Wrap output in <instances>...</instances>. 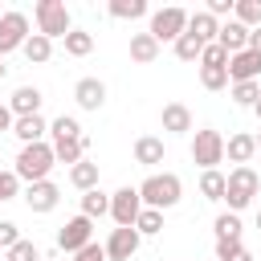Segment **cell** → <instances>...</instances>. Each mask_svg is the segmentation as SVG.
<instances>
[{
    "label": "cell",
    "instance_id": "6da1fadb",
    "mask_svg": "<svg viewBox=\"0 0 261 261\" xmlns=\"http://www.w3.org/2000/svg\"><path fill=\"white\" fill-rule=\"evenodd\" d=\"M139 196H143V208L163 212V208H175L184 200V184H179L175 171H155V175H147L139 184Z\"/></svg>",
    "mask_w": 261,
    "mask_h": 261
},
{
    "label": "cell",
    "instance_id": "7a4b0ae2",
    "mask_svg": "<svg viewBox=\"0 0 261 261\" xmlns=\"http://www.w3.org/2000/svg\"><path fill=\"white\" fill-rule=\"evenodd\" d=\"M57 167V155H53V143H29V147H20V155H16V175L24 179V184H41V179H49V171Z\"/></svg>",
    "mask_w": 261,
    "mask_h": 261
},
{
    "label": "cell",
    "instance_id": "3957f363",
    "mask_svg": "<svg viewBox=\"0 0 261 261\" xmlns=\"http://www.w3.org/2000/svg\"><path fill=\"white\" fill-rule=\"evenodd\" d=\"M33 16H37V33L49 37V41H65V37L73 33V20H69L65 0H37Z\"/></svg>",
    "mask_w": 261,
    "mask_h": 261
},
{
    "label": "cell",
    "instance_id": "277c9868",
    "mask_svg": "<svg viewBox=\"0 0 261 261\" xmlns=\"http://www.w3.org/2000/svg\"><path fill=\"white\" fill-rule=\"evenodd\" d=\"M257 188H261V175H257L253 167H232V171H228V188H224L228 212H237V216H241V208H249V204H253Z\"/></svg>",
    "mask_w": 261,
    "mask_h": 261
},
{
    "label": "cell",
    "instance_id": "5b68a950",
    "mask_svg": "<svg viewBox=\"0 0 261 261\" xmlns=\"http://www.w3.org/2000/svg\"><path fill=\"white\" fill-rule=\"evenodd\" d=\"M188 16H192V12H188V8H175V4H171V8H159V12H151V29H147V33H151L159 45H163V41L175 45V41L188 33Z\"/></svg>",
    "mask_w": 261,
    "mask_h": 261
},
{
    "label": "cell",
    "instance_id": "8992f818",
    "mask_svg": "<svg viewBox=\"0 0 261 261\" xmlns=\"http://www.w3.org/2000/svg\"><path fill=\"white\" fill-rule=\"evenodd\" d=\"M192 159H196L204 171H216V163H224V135L212 130V126L196 130V139H192Z\"/></svg>",
    "mask_w": 261,
    "mask_h": 261
},
{
    "label": "cell",
    "instance_id": "52a82bcc",
    "mask_svg": "<svg viewBox=\"0 0 261 261\" xmlns=\"http://www.w3.org/2000/svg\"><path fill=\"white\" fill-rule=\"evenodd\" d=\"M139 212H143V196H139V188L122 184V188L110 196V216H114V224H118V228H135Z\"/></svg>",
    "mask_w": 261,
    "mask_h": 261
},
{
    "label": "cell",
    "instance_id": "ba28073f",
    "mask_svg": "<svg viewBox=\"0 0 261 261\" xmlns=\"http://www.w3.org/2000/svg\"><path fill=\"white\" fill-rule=\"evenodd\" d=\"M90 241H94V220L82 216V212L57 228V249H65V253H82Z\"/></svg>",
    "mask_w": 261,
    "mask_h": 261
},
{
    "label": "cell",
    "instance_id": "9c48e42d",
    "mask_svg": "<svg viewBox=\"0 0 261 261\" xmlns=\"http://www.w3.org/2000/svg\"><path fill=\"white\" fill-rule=\"evenodd\" d=\"M33 33H29V16L24 12H4V20H0V57H8L12 49H24V41H29Z\"/></svg>",
    "mask_w": 261,
    "mask_h": 261
},
{
    "label": "cell",
    "instance_id": "30bf717a",
    "mask_svg": "<svg viewBox=\"0 0 261 261\" xmlns=\"http://www.w3.org/2000/svg\"><path fill=\"white\" fill-rule=\"evenodd\" d=\"M57 200H61V188H57L53 179H41V184H29V188H24V204H29V212H37V216L53 212Z\"/></svg>",
    "mask_w": 261,
    "mask_h": 261
},
{
    "label": "cell",
    "instance_id": "8fae6325",
    "mask_svg": "<svg viewBox=\"0 0 261 261\" xmlns=\"http://www.w3.org/2000/svg\"><path fill=\"white\" fill-rule=\"evenodd\" d=\"M139 228H114L110 237H106V257L110 261H130L135 253H139Z\"/></svg>",
    "mask_w": 261,
    "mask_h": 261
},
{
    "label": "cell",
    "instance_id": "7c38bea8",
    "mask_svg": "<svg viewBox=\"0 0 261 261\" xmlns=\"http://www.w3.org/2000/svg\"><path fill=\"white\" fill-rule=\"evenodd\" d=\"M228 82H261V53L245 49L228 57Z\"/></svg>",
    "mask_w": 261,
    "mask_h": 261
},
{
    "label": "cell",
    "instance_id": "4fadbf2b",
    "mask_svg": "<svg viewBox=\"0 0 261 261\" xmlns=\"http://www.w3.org/2000/svg\"><path fill=\"white\" fill-rule=\"evenodd\" d=\"M73 98H77L82 110H102L106 106V82L102 77H82L73 86Z\"/></svg>",
    "mask_w": 261,
    "mask_h": 261
},
{
    "label": "cell",
    "instance_id": "5bb4252c",
    "mask_svg": "<svg viewBox=\"0 0 261 261\" xmlns=\"http://www.w3.org/2000/svg\"><path fill=\"white\" fill-rule=\"evenodd\" d=\"M41 102H45V94L37 86H16L12 98H8V110L16 118H29V114H41Z\"/></svg>",
    "mask_w": 261,
    "mask_h": 261
},
{
    "label": "cell",
    "instance_id": "9a60e30c",
    "mask_svg": "<svg viewBox=\"0 0 261 261\" xmlns=\"http://www.w3.org/2000/svg\"><path fill=\"white\" fill-rule=\"evenodd\" d=\"M253 155H257V135L241 130V135L224 139V159H228V163H237V167H249V159H253Z\"/></svg>",
    "mask_w": 261,
    "mask_h": 261
},
{
    "label": "cell",
    "instance_id": "2e32d148",
    "mask_svg": "<svg viewBox=\"0 0 261 261\" xmlns=\"http://www.w3.org/2000/svg\"><path fill=\"white\" fill-rule=\"evenodd\" d=\"M249 33H253V29H245L241 20H224V24H220L216 45H220L228 57H232V53H245V49H249Z\"/></svg>",
    "mask_w": 261,
    "mask_h": 261
},
{
    "label": "cell",
    "instance_id": "e0dca14e",
    "mask_svg": "<svg viewBox=\"0 0 261 261\" xmlns=\"http://www.w3.org/2000/svg\"><path fill=\"white\" fill-rule=\"evenodd\" d=\"M159 122H163L167 135H188V130H192V110H188L184 102H167L163 114H159Z\"/></svg>",
    "mask_w": 261,
    "mask_h": 261
},
{
    "label": "cell",
    "instance_id": "ac0fdd59",
    "mask_svg": "<svg viewBox=\"0 0 261 261\" xmlns=\"http://www.w3.org/2000/svg\"><path fill=\"white\" fill-rule=\"evenodd\" d=\"M12 135L20 139V147H29V143H45L49 122H45L41 114H29V118H16V122H12Z\"/></svg>",
    "mask_w": 261,
    "mask_h": 261
},
{
    "label": "cell",
    "instance_id": "d6986e66",
    "mask_svg": "<svg viewBox=\"0 0 261 261\" xmlns=\"http://www.w3.org/2000/svg\"><path fill=\"white\" fill-rule=\"evenodd\" d=\"M163 139L159 135H139L135 139V163H143V167H155V163H163Z\"/></svg>",
    "mask_w": 261,
    "mask_h": 261
},
{
    "label": "cell",
    "instance_id": "ffe728a7",
    "mask_svg": "<svg viewBox=\"0 0 261 261\" xmlns=\"http://www.w3.org/2000/svg\"><path fill=\"white\" fill-rule=\"evenodd\" d=\"M188 33H192V37H200L204 45H212V41L220 37V20H216V16H208V12L200 8V12H192V16H188Z\"/></svg>",
    "mask_w": 261,
    "mask_h": 261
},
{
    "label": "cell",
    "instance_id": "44dd1931",
    "mask_svg": "<svg viewBox=\"0 0 261 261\" xmlns=\"http://www.w3.org/2000/svg\"><path fill=\"white\" fill-rule=\"evenodd\" d=\"M159 57V41L151 33H130V61L135 65H151Z\"/></svg>",
    "mask_w": 261,
    "mask_h": 261
},
{
    "label": "cell",
    "instance_id": "7402d4cb",
    "mask_svg": "<svg viewBox=\"0 0 261 261\" xmlns=\"http://www.w3.org/2000/svg\"><path fill=\"white\" fill-rule=\"evenodd\" d=\"M86 147H90L86 135H82V139H57V143H53V155H57V163H69V167H73V163L86 159Z\"/></svg>",
    "mask_w": 261,
    "mask_h": 261
},
{
    "label": "cell",
    "instance_id": "603a6c76",
    "mask_svg": "<svg viewBox=\"0 0 261 261\" xmlns=\"http://www.w3.org/2000/svg\"><path fill=\"white\" fill-rule=\"evenodd\" d=\"M69 184H73L77 192H94V188H98V163H90V159L73 163V167H69Z\"/></svg>",
    "mask_w": 261,
    "mask_h": 261
},
{
    "label": "cell",
    "instance_id": "cb8c5ba5",
    "mask_svg": "<svg viewBox=\"0 0 261 261\" xmlns=\"http://www.w3.org/2000/svg\"><path fill=\"white\" fill-rule=\"evenodd\" d=\"M106 12H110L114 20H139V16H147L151 8H147V0H110Z\"/></svg>",
    "mask_w": 261,
    "mask_h": 261
},
{
    "label": "cell",
    "instance_id": "d4e9b609",
    "mask_svg": "<svg viewBox=\"0 0 261 261\" xmlns=\"http://www.w3.org/2000/svg\"><path fill=\"white\" fill-rule=\"evenodd\" d=\"M224 188H228V175L216 167V171H200V196L204 200H224Z\"/></svg>",
    "mask_w": 261,
    "mask_h": 261
},
{
    "label": "cell",
    "instance_id": "484cf974",
    "mask_svg": "<svg viewBox=\"0 0 261 261\" xmlns=\"http://www.w3.org/2000/svg\"><path fill=\"white\" fill-rule=\"evenodd\" d=\"M24 57H29V65H45V61L53 57V41L41 37V33H33V37L24 41Z\"/></svg>",
    "mask_w": 261,
    "mask_h": 261
},
{
    "label": "cell",
    "instance_id": "4316f807",
    "mask_svg": "<svg viewBox=\"0 0 261 261\" xmlns=\"http://www.w3.org/2000/svg\"><path fill=\"white\" fill-rule=\"evenodd\" d=\"M106 212H110V196H106L102 188H94V192H82V216L98 220V216H106Z\"/></svg>",
    "mask_w": 261,
    "mask_h": 261
},
{
    "label": "cell",
    "instance_id": "83f0119b",
    "mask_svg": "<svg viewBox=\"0 0 261 261\" xmlns=\"http://www.w3.org/2000/svg\"><path fill=\"white\" fill-rule=\"evenodd\" d=\"M232 20H241L245 29H261V0H237Z\"/></svg>",
    "mask_w": 261,
    "mask_h": 261
},
{
    "label": "cell",
    "instance_id": "f1b7e54d",
    "mask_svg": "<svg viewBox=\"0 0 261 261\" xmlns=\"http://www.w3.org/2000/svg\"><path fill=\"white\" fill-rule=\"evenodd\" d=\"M65 53H69V57H86V53H94V33L73 29V33L65 37Z\"/></svg>",
    "mask_w": 261,
    "mask_h": 261
},
{
    "label": "cell",
    "instance_id": "f546056e",
    "mask_svg": "<svg viewBox=\"0 0 261 261\" xmlns=\"http://www.w3.org/2000/svg\"><path fill=\"white\" fill-rule=\"evenodd\" d=\"M49 135H53V143H57V139H82V122H77L73 114H61V118L49 122Z\"/></svg>",
    "mask_w": 261,
    "mask_h": 261
},
{
    "label": "cell",
    "instance_id": "4dcf8cb0",
    "mask_svg": "<svg viewBox=\"0 0 261 261\" xmlns=\"http://www.w3.org/2000/svg\"><path fill=\"white\" fill-rule=\"evenodd\" d=\"M257 98H261V82H232V102L237 106H257Z\"/></svg>",
    "mask_w": 261,
    "mask_h": 261
},
{
    "label": "cell",
    "instance_id": "1f68e13d",
    "mask_svg": "<svg viewBox=\"0 0 261 261\" xmlns=\"http://www.w3.org/2000/svg\"><path fill=\"white\" fill-rule=\"evenodd\" d=\"M200 53H204V41H200V37L184 33V37L175 41V57H179V61H200Z\"/></svg>",
    "mask_w": 261,
    "mask_h": 261
},
{
    "label": "cell",
    "instance_id": "d6a6232c",
    "mask_svg": "<svg viewBox=\"0 0 261 261\" xmlns=\"http://www.w3.org/2000/svg\"><path fill=\"white\" fill-rule=\"evenodd\" d=\"M200 86L204 90H224L228 86V69L224 65H200Z\"/></svg>",
    "mask_w": 261,
    "mask_h": 261
},
{
    "label": "cell",
    "instance_id": "836d02e7",
    "mask_svg": "<svg viewBox=\"0 0 261 261\" xmlns=\"http://www.w3.org/2000/svg\"><path fill=\"white\" fill-rule=\"evenodd\" d=\"M135 228H139V237H155V232H163V212L143 208V212H139V220H135Z\"/></svg>",
    "mask_w": 261,
    "mask_h": 261
},
{
    "label": "cell",
    "instance_id": "e575fe53",
    "mask_svg": "<svg viewBox=\"0 0 261 261\" xmlns=\"http://www.w3.org/2000/svg\"><path fill=\"white\" fill-rule=\"evenodd\" d=\"M212 228H216V241H220V237H241V216H237V212H220Z\"/></svg>",
    "mask_w": 261,
    "mask_h": 261
},
{
    "label": "cell",
    "instance_id": "d590c367",
    "mask_svg": "<svg viewBox=\"0 0 261 261\" xmlns=\"http://www.w3.org/2000/svg\"><path fill=\"white\" fill-rule=\"evenodd\" d=\"M4 261H41V249H37L33 241H16V245L4 253Z\"/></svg>",
    "mask_w": 261,
    "mask_h": 261
},
{
    "label": "cell",
    "instance_id": "8d00e7d4",
    "mask_svg": "<svg viewBox=\"0 0 261 261\" xmlns=\"http://www.w3.org/2000/svg\"><path fill=\"white\" fill-rule=\"evenodd\" d=\"M241 249H245L241 237H220V241H216V261H232Z\"/></svg>",
    "mask_w": 261,
    "mask_h": 261
},
{
    "label": "cell",
    "instance_id": "74e56055",
    "mask_svg": "<svg viewBox=\"0 0 261 261\" xmlns=\"http://www.w3.org/2000/svg\"><path fill=\"white\" fill-rule=\"evenodd\" d=\"M20 196V175L16 171H0V200H16Z\"/></svg>",
    "mask_w": 261,
    "mask_h": 261
},
{
    "label": "cell",
    "instance_id": "f35d334b",
    "mask_svg": "<svg viewBox=\"0 0 261 261\" xmlns=\"http://www.w3.org/2000/svg\"><path fill=\"white\" fill-rule=\"evenodd\" d=\"M200 65H224L228 69V53L212 41V45H204V53H200Z\"/></svg>",
    "mask_w": 261,
    "mask_h": 261
},
{
    "label": "cell",
    "instance_id": "ab89813d",
    "mask_svg": "<svg viewBox=\"0 0 261 261\" xmlns=\"http://www.w3.org/2000/svg\"><path fill=\"white\" fill-rule=\"evenodd\" d=\"M16 241H24V237H20V228H16L12 220H0V249L8 253V249H12Z\"/></svg>",
    "mask_w": 261,
    "mask_h": 261
},
{
    "label": "cell",
    "instance_id": "60d3db41",
    "mask_svg": "<svg viewBox=\"0 0 261 261\" xmlns=\"http://www.w3.org/2000/svg\"><path fill=\"white\" fill-rule=\"evenodd\" d=\"M73 261H110L106 257V245H98V241H90L82 253H73Z\"/></svg>",
    "mask_w": 261,
    "mask_h": 261
},
{
    "label": "cell",
    "instance_id": "b9f144b4",
    "mask_svg": "<svg viewBox=\"0 0 261 261\" xmlns=\"http://www.w3.org/2000/svg\"><path fill=\"white\" fill-rule=\"evenodd\" d=\"M232 8H237V0H208V8H204V12H208V16H216V20H220V16H228V20H232Z\"/></svg>",
    "mask_w": 261,
    "mask_h": 261
},
{
    "label": "cell",
    "instance_id": "7bdbcfd3",
    "mask_svg": "<svg viewBox=\"0 0 261 261\" xmlns=\"http://www.w3.org/2000/svg\"><path fill=\"white\" fill-rule=\"evenodd\" d=\"M12 122H16V114L8 106H0V130H12Z\"/></svg>",
    "mask_w": 261,
    "mask_h": 261
},
{
    "label": "cell",
    "instance_id": "ee69618b",
    "mask_svg": "<svg viewBox=\"0 0 261 261\" xmlns=\"http://www.w3.org/2000/svg\"><path fill=\"white\" fill-rule=\"evenodd\" d=\"M249 49H253V53H261V29H253V33H249Z\"/></svg>",
    "mask_w": 261,
    "mask_h": 261
},
{
    "label": "cell",
    "instance_id": "f6af8a7d",
    "mask_svg": "<svg viewBox=\"0 0 261 261\" xmlns=\"http://www.w3.org/2000/svg\"><path fill=\"white\" fill-rule=\"evenodd\" d=\"M232 261H253V253H249V249H241V253H237Z\"/></svg>",
    "mask_w": 261,
    "mask_h": 261
},
{
    "label": "cell",
    "instance_id": "bcb514c9",
    "mask_svg": "<svg viewBox=\"0 0 261 261\" xmlns=\"http://www.w3.org/2000/svg\"><path fill=\"white\" fill-rule=\"evenodd\" d=\"M253 114H257V122H261V98H257V106H253Z\"/></svg>",
    "mask_w": 261,
    "mask_h": 261
},
{
    "label": "cell",
    "instance_id": "7dc6e473",
    "mask_svg": "<svg viewBox=\"0 0 261 261\" xmlns=\"http://www.w3.org/2000/svg\"><path fill=\"white\" fill-rule=\"evenodd\" d=\"M4 73H8V65H4V57H0V82H4Z\"/></svg>",
    "mask_w": 261,
    "mask_h": 261
},
{
    "label": "cell",
    "instance_id": "c3c4849f",
    "mask_svg": "<svg viewBox=\"0 0 261 261\" xmlns=\"http://www.w3.org/2000/svg\"><path fill=\"white\" fill-rule=\"evenodd\" d=\"M257 151H261V130H257Z\"/></svg>",
    "mask_w": 261,
    "mask_h": 261
},
{
    "label": "cell",
    "instance_id": "681fc988",
    "mask_svg": "<svg viewBox=\"0 0 261 261\" xmlns=\"http://www.w3.org/2000/svg\"><path fill=\"white\" fill-rule=\"evenodd\" d=\"M257 228H261V208H257Z\"/></svg>",
    "mask_w": 261,
    "mask_h": 261
},
{
    "label": "cell",
    "instance_id": "f907efd6",
    "mask_svg": "<svg viewBox=\"0 0 261 261\" xmlns=\"http://www.w3.org/2000/svg\"><path fill=\"white\" fill-rule=\"evenodd\" d=\"M0 20H4V12H0Z\"/></svg>",
    "mask_w": 261,
    "mask_h": 261
},
{
    "label": "cell",
    "instance_id": "816d5d0a",
    "mask_svg": "<svg viewBox=\"0 0 261 261\" xmlns=\"http://www.w3.org/2000/svg\"><path fill=\"white\" fill-rule=\"evenodd\" d=\"M41 261H49V257H41Z\"/></svg>",
    "mask_w": 261,
    "mask_h": 261
},
{
    "label": "cell",
    "instance_id": "f5cc1de1",
    "mask_svg": "<svg viewBox=\"0 0 261 261\" xmlns=\"http://www.w3.org/2000/svg\"><path fill=\"white\" fill-rule=\"evenodd\" d=\"M212 261H216V257H212Z\"/></svg>",
    "mask_w": 261,
    "mask_h": 261
},
{
    "label": "cell",
    "instance_id": "db71d44e",
    "mask_svg": "<svg viewBox=\"0 0 261 261\" xmlns=\"http://www.w3.org/2000/svg\"><path fill=\"white\" fill-rule=\"evenodd\" d=\"M0 261H4V257H0Z\"/></svg>",
    "mask_w": 261,
    "mask_h": 261
}]
</instances>
